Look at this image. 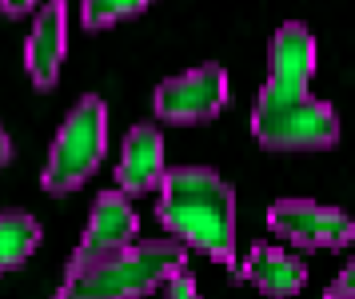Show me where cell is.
Wrapping results in <instances>:
<instances>
[{"mask_svg":"<svg viewBox=\"0 0 355 299\" xmlns=\"http://www.w3.org/2000/svg\"><path fill=\"white\" fill-rule=\"evenodd\" d=\"M180 271H188V248L180 239H136L108 259L68 271L52 299H144Z\"/></svg>","mask_w":355,"mask_h":299,"instance_id":"7a4b0ae2","label":"cell"},{"mask_svg":"<svg viewBox=\"0 0 355 299\" xmlns=\"http://www.w3.org/2000/svg\"><path fill=\"white\" fill-rule=\"evenodd\" d=\"M227 104V72L220 64H200L184 76L164 80L152 92V108L164 124H208Z\"/></svg>","mask_w":355,"mask_h":299,"instance_id":"5b68a950","label":"cell"},{"mask_svg":"<svg viewBox=\"0 0 355 299\" xmlns=\"http://www.w3.org/2000/svg\"><path fill=\"white\" fill-rule=\"evenodd\" d=\"M311 76H315V36L300 20L279 24L272 40V76L263 88L272 96H307Z\"/></svg>","mask_w":355,"mask_h":299,"instance_id":"9c48e42d","label":"cell"},{"mask_svg":"<svg viewBox=\"0 0 355 299\" xmlns=\"http://www.w3.org/2000/svg\"><path fill=\"white\" fill-rule=\"evenodd\" d=\"M136 236H140V216L128 204V196L124 191H100L80 244H76V252L68 255V271L88 268L96 259H108V255L124 252V248L136 244Z\"/></svg>","mask_w":355,"mask_h":299,"instance_id":"52a82bcc","label":"cell"},{"mask_svg":"<svg viewBox=\"0 0 355 299\" xmlns=\"http://www.w3.org/2000/svg\"><path fill=\"white\" fill-rule=\"evenodd\" d=\"M156 220L208 259L236 268V191L211 168H172L160 180Z\"/></svg>","mask_w":355,"mask_h":299,"instance_id":"6da1fadb","label":"cell"},{"mask_svg":"<svg viewBox=\"0 0 355 299\" xmlns=\"http://www.w3.org/2000/svg\"><path fill=\"white\" fill-rule=\"evenodd\" d=\"M236 280L256 284L268 299H288V296H295V291H304L307 268H304V259L288 255L284 248L256 244V248L248 252V259H243V268L236 271Z\"/></svg>","mask_w":355,"mask_h":299,"instance_id":"8fae6325","label":"cell"},{"mask_svg":"<svg viewBox=\"0 0 355 299\" xmlns=\"http://www.w3.org/2000/svg\"><path fill=\"white\" fill-rule=\"evenodd\" d=\"M268 228L304 252H339L355 239V220L315 200H279L268 212Z\"/></svg>","mask_w":355,"mask_h":299,"instance_id":"8992f818","label":"cell"},{"mask_svg":"<svg viewBox=\"0 0 355 299\" xmlns=\"http://www.w3.org/2000/svg\"><path fill=\"white\" fill-rule=\"evenodd\" d=\"M36 4H44V0H0V12H4V16H12V20H17V16L33 12Z\"/></svg>","mask_w":355,"mask_h":299,"instance_id":"2e32d148","label":"cell"},{"mask_svg":"<svg viewBox=\"0 0 355 299\" xmlns=\"http://www.w3.org/2000/svg\"><path fill=\"white\" fill-rule=\"evenodd\" d=\"M68 56V0H44V8L36 12L33 32L24 40V72L33 80V88L52 92L60 68Z\"/></svg>","mask_w":355,"mask_h":299,"instance_id":"ba28073f","label":"cell"},{"mask_svg":"<svg viewBox=\"0 0 355 299\" xmlns=\"http://www.w3.org/2000/svg\"><path fill=\"white\" fill-rule=\"evenodd\" d=\"M252 132L268 152H327L339 144V116L315 96H272L259 88Z\"/></svg>","mask_w":355,"mask_h":299,"instance_id":"277c9868","label":"cell"},{"mask_svg":"<svg viewBox=\"0 0 355 299\" xmlns=\"http://www.w3.org/2000/svg\"><path fill=\"white\" fill-rule=\"evenodd\" d=\"M164 180V136L156 124H136L124 136V152H120V168H116V184L124 196H148L156 191Z\"/></svg>","mask_w":355,"mask_h":299,"instance_id":"30bf717a","label":"cell"},{"mask_svg":"<svg viewBox=\"0 0 355 299\" xmlns=\"http://www.w3.org/2000/svg\"><path fill=\"white\" fill-rule=\"evenodd\" d=\"M164 299H200V291H196V280L188 275V271L172 275V280L164 284Z\"/></svg>","mask_w":355,"mask_h":299,"instance_id":"9a60e30c","label":"cell"},{"mask_svg":"<svg viewBox=\"0 0 355 299\" xmlns=\"http://www.w3.org/2000/svg\"><path fill=\"white\" fill-rule=\"evenodd\" d=\"M323 299H355V255H352V264L339 271L336 280L327 284V291H323Z\"/></svg>","mask_w":355,"mask_h":299,"instance_id":"5bb4252c","label":"cell"},{"mask_svg":"<svg viewBox=\"0 0 355 299\" xmlns=\"http://www.w3.org/2000/svg\"><path fill=\"white\" fill-rule=\"evenodd\" d=\"M8 160H12V140H8V132L0 128V168H4Z\"/></svg>","mask_w":355,"mask_h":299,"instance_id":"e0dca14e","label":"cell"},{"mask_svg":"<svg viewBox=\"0 0 355 299\" xmlns=\"http://www.w3.org/2000/svg\"><path fill=\"white\" fill-rule=\"evenodd\" d=\"M104 152H108V108H104L100 96H80V104L68 112V120L60 124V132L49 148L40 188L49 196L80 191L100 168Z\"/></svg>","mask_w":355,"mask_h":299,"instance_id":"3957f363","label":"cell"},{"mask_svg":"<svg viewBox=\"0 0 355 299\" xmlns=\"http://www.w3.org/2000/svg\"><path fill=\"white\" fill-rule=\"evenodd\" d=\"M152 4V0H84L80 4V20L84 28H112V24H120V20H128V16H140Z\"/></svg>","mask_w":355,"mask_h":299,"instance_id":"4fadbf2b","label":"cell"},{"mask_svg":"<svg viewBox=\"0 0 355 299\" xmlns=\"http://www.w3.org/2000/svg\"><path fill=\"white\" fill-rule=\"evenodd\" d=\"M40 244V223L28 212H0V275L20 268Z\"/></svg>","mask_w":355,"mask_h":299,"instance_id":"7c38bea8","label":"cell"}]
</instances>
